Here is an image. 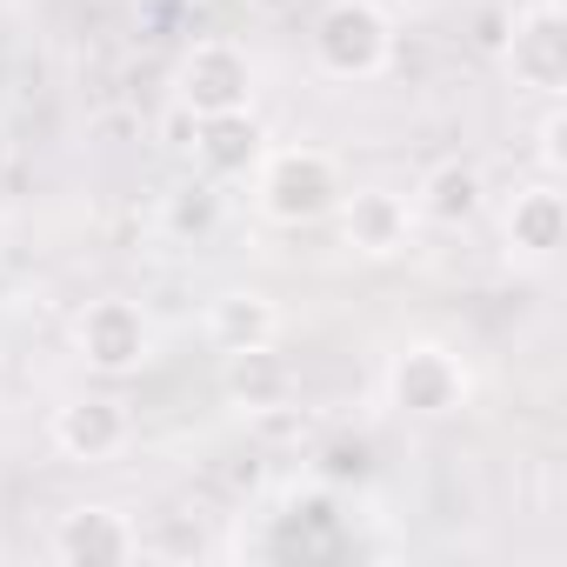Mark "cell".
I'll list each match as a JSON object with an SVG mask.
<instances>
[{"label": "cell", "instance_id": "4fadbf2b", "mask_svg": "<svg viewBox=\"0 0 567 567\" xmlns=\"http://www.w3.org/2000/svg\"><path fill=\"white\" fill-rule=\"evenodd\" d=\"M487 207V174L474 161H434L414 187V220H434V227H467L474 214Z\"/></svg>", "mask_w": 567, "mask_h": 567}, {"label": "cell", "instance_id": "e0dca14e", "mask_svg": "<svg viewBox=\"0 0 567 567\" xmlns=\"http://www.w3.org/2000/svg\"><path fill=\"white\" fill-rule=\"evenodd\" d=\"M534 161H540L547 181L567 174V114H560V101H547V114H540V127H534Z\"/></svg>", "mask_w": 567, "mask_h": 567}, {"label": "cell", "instance_id": "ba28073f", "mask_svg": "<svg viewBox=\"0 0 567 567\" xmlns=\"http://www.w3.org/2000/svg\"><path fill=\"white\" fill-rule=\"evenodd\" d=\"M54 560H68V567H127V560H141V527H134V514H121L107 501L68 507L54 520Z\"/></svg>", "mask_w": 567, "mask_h": 567}, {"label": "cell", "instance_id": "9a60e30c", "mask_svg": "<svg viewBox=\"0 0 567 567\" xmlns=\"http://www.w3.org/2000/svg\"><path fill=\"white\" fill-rule=\"evenodd\" d=\"M374 481V447L361 434H334L315 447V487L341 494V487H368Z\"/></svg>", "mask_w": 567, "mask_h": 567}, {"label": "cell", "instance_id": "30bf717a", "mask_svg": "<svg viewBox=\"0 0 567 567\" xmlns=\"http://www.w3.org/2000/svg\"><path fill=\"white\" fill-rule=\"evenodd\" d=\"M54 447L68 454V461H81V467H101V461H114L121 447H127V434H134V421H127V408L114 401V394H74V401H61L54 408Z\"/></svg>", "mask_w": 567, "mask_h": 567}, {"label": "cell", "instance_id": "9c48e42d", "mask_svg": "<svg viewBox=\"0 0 567 567\" xmlns=\"http://www.w3.org/2000/svg\"><path fill=\"white\" fill-rule=\"evenodd\" d=\"M501 247H507V260H520V267H547L560 247H567V194H560V181H527L514 200H507V214H501Z\"/></svg>", "mask_w": 567, "mask_h": 567}, {"label": "cell", "instance_id": "7a4b0ae2", "mask_svg": "<svg viewBox=\"0 0 567 567\" xmlns=\"http://www.w3.org/2000/svg\"><path fill=\"white\" fill-rule=\"evenodd\" d=\"M308 48L328 81H374L394 68V21L381 0H328L315 14Z\"/></svg>", "mask_w": 567, "mask_h": 567}, {"label": "cell", "instance_id": "5b68a950", "mask_svg": "<svg viewBox=\"0 0 567 567\" xmlns=\"http://www.w3.org/2000/svg\"><path fill=\"white\" fill-rule=\"evenodd\" d=\"M174 107L187 121H207V114H240L254 107V54L240 41H194L174 68Z\"/></svg>", "mask_w": 567, "mask_h": 567}, {"label": "cell", "instance_id": "7c38bea8", "mask_svg": "<svg viewBox=\"0 0 567 567\" xmlns=\"http://www.w3.org/2000/svg\"><path fill=\"white\" fill-rule=\"evenodd\" d=\"M220 394H227V408H240V414H274V408H288L295 368H288V354H280V341L220 354Z\"/></svg>", "mask_w": 567, "mask_h": 567}, {"label": "cell", "instance_id": "3957f363", "mask_svg": "<svg viewBox=\"0 0 567 567\" xmlns=\"http://www.w3.org/2000/svg\"><path fill=\"white\" fill-rule=\"evenodd\" d=\"M467 394H474V374L447 341H408L388 361V408L401 421H447L467 408Z\"/></svg>", "mask_w": 567, "mask_h": 567}, {"label": "cell", "instance_id": "5bb4252c", "mask_svg": "<svg viewBox=\"0 0 567 567\" xmlns=\"http://www.w3.org/2000/svg\"><path fill=\"white\" fill-rule=\"evenodd\" d=\"M207 341L214 354H240V348H267L280 341V301L260 288H227L207 301Z\"/></svg>", "mask_w": 567, "mask_h": 567}, {"label": "cell", "instance_id": "6da1fadb", "mask_svg": "<svg viewBox=\"0 0 567 567\" xmlns=\"http://www.w3.org/2000/svg\"><path fill=\"white\" fill-rule=\"evenodd\" d=\"M348 181L328 147H267L254 167V207L274 227H315L341 207Z\"/></svg>", "mask_w": 567, "mask_h": 567}, {"label": "cell", "instance_id": "8fae6325", "mask_svg": "<svg viewBox=\"0 0 567 567\" xmlns=\"http://www.w3.org/2000/svg\"><path fill=\"white\" fill-rule=\"evenodd\" d=\"M194 167H200V181H214V187H227V181H254V167H260V154H267V127L254 121V107H240V114H207V121H194Z\"/></svg>", "mask_w": 567, "mask_h": 567}, {"label": "cell", "instance_id": "ffe728a7", "mask_svg": "<svg viewBox=\"0 0 567 567\" xmlns=\"http://www.w3.org/2000/svg\"><path fill=\"white\" fill-rule=\"evenodd\" d=\"M154 8H194V0H154Z\"/></svg>", "mask_w": 567, "mask_h": 567}, {"label": "cell", "instance_id": "44dd1931", "mask_svg": "<svg viewBox=\"0 0 567 567\" xmlns=\"http://www.w3.org/2000/svg\"><path fill=\"white\" fill-rule=\"evenodd\" d=\"M0 374H8V368H0Z\"/></svg>", "mask_w": 567, "mask_h": 567}, {"label": "cell", "instance_id": "277c9868", "mask_svg": "<svg viewBox=\"0 0 567 567\" xmlns=\"http://www.w3.org/2000/svg\"><path fill=\"white\" fill-rule=\"evenodd\" d=\"M74 354H81V368L101 374V381L141 374V368L154 361V321H147V308L127 301V295L87 301V308L74 315Z\"/></svg>", "mask_w": 567, "mask_h": 567}, {"label": "cell", "instance_id": "8992f818", "mask_svg": "<svg viewBox=\"0 0 567 567\" xmlns=\"http://www.w3.org/2000/svg\"><path fill=\"white\" fill-rule=\"evenodd\" d=\"M501 68L514 74V87H527L540 101L567 94V14H560V0H534V8H520L507 21Z\"/></svg>", "mask_w": 567, "mask_h": 567}, {"label": "cell", "instance_id": "52a82bcc", "mask_svg": "<svg viewBox=\"0 0 567 567\" xmlns=\"http://www.w3.org/2000/svg\"><path fill=\"white\" fill-rule=\"evenodd\" d=\"M328 220H334L341 247L361 254V260H394L414 240V200L394 194V187H348Z\"/></svg>", "mask_w": 567, "mask_h": 567}, {"label": "cell", "instance_id": "d6986e66", "mask_svg": "<svg viewBox=\"0 0 567 567\" xmlns=\"http://www.w3.org/2000/svg\"><path fill=\"white\" fill-rule=\"evenodd\" d=\"M8 161H14V141H8V127H0V174H8Z\"/></svg>", "mask_w": 567, "mask_h": 567}, {"label": "cell", "instance_id": "ac0fdd59", "mask_svg": "<svg viewBox=\"0 0 567 567\" xmlns=\"http://www.w3.org/2000/svg\"><path fill=\"white\" fill-rule=\"evenodd\" d=\"M507 21H514V14H481V34H474V41H481L487 54H501V41H507Z\"/></svg>", "mask_w": 567, "mask_h": 567}, {"label": "cell", "instance_id": "2e32d148", "mask_svg": "<svg viewBox=\"0 0 567 567\" xmlns=\"http://www.w3.org/2000/svg\"><path fill=\"white\" fill-rule=\"evenodd\" d=\"M214 220H220V187L214 181H187L181 194H167V227L174 234H194L200 240Z\"/></svg>", "mask_w": 567, "mask_h": 567}]
</instances>
